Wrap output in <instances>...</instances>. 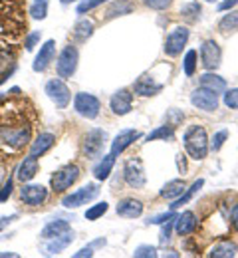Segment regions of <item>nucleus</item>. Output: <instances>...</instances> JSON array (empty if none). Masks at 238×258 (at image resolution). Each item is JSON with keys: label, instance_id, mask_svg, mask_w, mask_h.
Returning <instances> with one entry per match:
<instances>
[{"label": "nucleus", "instance_id": "f257e3e1", "mask_svg": "<svg viewBox=\"0 0 238 258\" xmlns=\"http://www.w3.org/2000/svg\"><path fill=\"white\" fill-rule=\"evenodd\" d=\"M32 125L22 117H12L0 123V143L8 147V151H20L30 141Z\"/></svg>", "mask_w": 238, "mask_h": 258}, {"label": "nucleus", "instance_id": "f03ea898", "mask_svg": "<svg viewBox=\"0 0 238 258\" xmlns=\"http://www.w3.org/2000/svg\"><path fill=\"white\" fill-rule=\"evenodd\" d=\"M185 147L189 151V155L197 161H201L206 157L208 153V137H206V131L201 125H193L185 133Z\"/></svg>", "mask_w": 238, "mask_h": 258}, {"label": "nucleus", "instance_id": "7ed1b4c3", "mask_svg": "<svg viewBox=\"0 0 238 258\" xmlns=\"http://www.w3.org/2000/svg\"><path fill=\"white\" fill-rule=\"evenodd\" d=\"M80 177V167L77 165H66L60 171L54 173L52 177V191L54 193H64L66 189H69Z\"/></svg>", "mask_w": 238, "mask_h": 258}, {"label": "nucleus", "instance_id": "20e7f679", "mask_svg": "<svg viewBox=\"0 0 238 258\" xmlns=\"http://www.w3.org/2000/svg\"><path fill=\"white\" fill-rule=\"evenodd\" d=\"M107 143V133L103 129H92L84 139V153L88 159L102 157L103 147Z\"/></svg>", "mask_w": 238, "mask_h": 258}, {"label": "nucleus", "instance_id": "39448f33", "mask_svg": "<svg viewBox=\"0 0 238 258\" xmlns=\"http://www.w3.org/2000/svg\"><path fill=\"white\" fill-rule=\"evenodd\" d=\"M98 195H100L98 185H86V187H82V189L73 191L71 195H66V197H64V201H62V205H64L66 209H77V207L88 205L90 201H94Z\"/></svg>", "mask_w": 238, "mask_h": 258}, {"label": "nucleus", "instance_id": "423d86ee", "mask_svg": "<svg viewBox=\"0 0 238 258\" xmlns=\"http://www.w3.org/2000/svg\"><path fill=\"white\" fill-rule=\"evenodd\" d=\"M73 107L82 117L96 119L100 115V99L92 94H77L73 97Z\"/></svg>", "mask_w": 238, "mask_h": 258}, {"label": "nucleus", "instance_id": "0eeeda50", "mask_svg": "<svg viewBox=\"0 0 238 258\" xmlns=\"http://www.w3.org/2000/svg\"><path fill=\"white\" fill-rule=\"evenodd\" d=\"M77 58H80V54H77V48L75 46H66L64 50H62V54L58 56V74H60V78H71L73 74H75V68H77Z\"/></svg>", "mask_w": 238, "mask_h": 258}, {"label": "nucleus", "instance_id": "6e6552de", "mask_svg": "<svg viewBox=\"0 0 238 258\" xmlns=\"http://www.w3.org/2000/svg\"><path fill=\"white\" fill-rule=\"evenodd\" d=\"M189 42V28L185 26H177L175 30H171V34L165 40V54L167 56H179L183 52V48Z\"/></svg>", "mask_w": 238, "mask_h": 258}, {"label": "nucleus", "instance_id": "1a4fd4ad", "mask_svg": "<svg viewBox=\"0 0 238 258\" xmlns=\"http://www.w3.org/2000/svg\"><path fill=\"white\" fill-rule=\"evenodd\" d=\"M46 94L48 97L58 105V107H68L69 99H71V94H69L68 86L62 82V80H50L46 84Z\"/></svg>", "mask_w": 238, "mask_h": 258}, {"label": "nucleus", "instance_id": "9d476101", "mask_svg": "<svg viewBox=\"0 0 238 258\" xmlns=\"http://www.w3.org/2000/svg\"><path fill=\"white\" fill-rule=\"evenodd\" d=\"M191 103L195 105V107H199V109H203V111H214L216 107H218V94L216 92H212V90H208V88H199V90H195L193 92V96H191Z\"/></svg>", "mask_w": 238, "mask_h": 258}, {"label": "nucleus", "instance_id": "9b49d317", "mask_svg": "<svg viewBox=\"0 0 238 258\" xmlns=\"http://www.w3.org/2000/svg\"><path fill=\"white\" fill-rule=\"evenodd\" d=\"M123 177H125V181H127V185L129 187H133V189H141V187H145V169H143V163L139 161V159H131V161H127L125 165V169H123Z\"/></svg>", "mask_w": 238, "mask_h": 258}, {"label": "nucleus", "instance_id": "f8f14e48", "mask_svg": "<svg viewBox=\"0 0 238 258\" xmlns=\"http://www.w3.org/2000/svg\"><path fill=\"white\" fill-rule=\"evenodd\" d=\"M220 58H222V54L214 40H206L201 46V60L206 70H216L220 66Z\"/></svg>", "mask_w": 238, "mask_h": 258}, {"label": "nucleus", "instance_id": "ddd939ff", "mask_svg": "<svg viewBox=\"0 0 238 258\" xmlns=\"http://www.w3.org/2000/svg\"><path fill=\"white\" fill-rule=\"evenodd\" d=\"M109 105H111V111H113L115 115H125V113H129L131 107H133V94H131L129 90H119V92L113 94Z\"/></svg>", "mask_w": 238, "mask_h": 258}, {"label": "nucleus", "instance_id": "4468645a", "mask_svg": "<svg viewBox=\"0 0 238 258\" xmlns=\"http://www.w3.org/2000/svg\"><path fill=\"white\" fill-rule=\"evenodd\" d=\"M20 199L30 207H38L48 199V189L42 185H26L20 191Z\"/></svg>", "mask_w": 238, "mask_h": 258}, {"label": "nucleus", "instance_id": "2eb2a0df", "mask_svg": "<svg viewBox=\"0 0 238 258\" xmlns=\"http://www.w3.org/2000/svg\"><path fill=\"white\" fill-rule=\"evenodd\" d=\"M141 137V133L135 131V129H125V131H121L113 141H111V155H121L133 141H137Z\"/></svg>", "mask_w": 238, "mask_h": 258}, {"label": "nucleus", "instance_id": "dca6fc26", "mask_svg": "<svg viewBox=\"0 0 238 258\" xmlns=\"http://www.w3.org/2000/svg\"><path fill=\"white\" fill-rule=\"evenodd\" d=\"M71 240H73V232H71V228H69V230L58 234V236L48 238L44 250H46V254H60L64 248H68L69 244H71Z\"/></svg>", "mask_w": 238, "mask_h": 258}, {"label": "nucleus", "instance_id": "f3484780", "mask_svg": "<svg viewBox=\"0 0 238 258\" xmlns=\"http://www.w3.org/2000/svg\"><path fill=\"white\" fill-rule=\"evenodd\" d=\"M54 56H56V42H54V40H48V42L40 48L34 64H32L34 72H44V70L50 66V62L54 60Z\"/></svg>", "mask_w": 238, "mask_h": 258}, {"label": "nucleus", "instance_id": "a211bd4d", "mask_svg": "<svg viewBox=\"0 0 238 258\" xmlns=\"http://www.w3.org/2000/svg\"><path fill=\"white\" fill-rule=\"evenodd\" d=\"M163 90V82H157L153 76L145 74L135 82V94L139 96H155Z\"/></svg>", "mask_w": 238, "mask_h": 258}, {"label": "nucleus", "instance_id": "6ab92c4d", "mask_svg": "<svg viewBox=\"0 0 238 258\" xmlns=\"http://www.w3.org/2000/svg\"><path fill=\"white\" fill-rule=\"evenodd\" d=\"M195 228H197V217H195V213L185 211L183 215H177V219H175V230H177L179 236H187V234L195 232Z\"/></svg>", "mask_w": 238, "mask_h": 258}, {"label": "nucleus", "instance_id": "aec40b11", "mask_svg": "<svg viewBox=\"0 0 238 258\" xmlns=\"http://www.w3.org/2000/svg\"><path fill=\"white\" fill-rule=\"evenodd\" d=\"M143 213V203L137 199H123L117 205V215L125 219H137Z\"/></svg>", "mask_w": 238, "mask_h": 258}, {"label": "nucleus", "instance_id": "412c9836", "mask_svg": "<svg viewBox=\"0 0 238 258\" xmlns=\"http://www.w3.org/2000/svg\"><path fill=\"white\" fill-rule=\"evenodd\" d=\"M36 173H38V157L34 155H30V157H26L24 161L20 163V167H18V173H16V177L22 181V183H28L30 179H34Z\"/></svg>", "mask_w": 238, "mask_h": 258}, {"label": "nucleus", "instance_id": "4be33fe9", "mask_svg": "<svg viewBox=\"0 0 238 258\" xmlns=\"http://www.w3.org/2000/svg\"><path fill=\"white\" fill-rule=\"evenodd\" d=\"M54 141H56V137H54L52 133H40V135L36 137V141L32 143V147H30V155H34V157L44 155L46 151L52 149Z\"/></svg>", "mask_w": 238, "mask_h": 258}, {"label": "nucleus", "instance_id": "5701e85b", "mask_svg": "<svg viewBox=\"0 0 238 258\" xmlns=\"http://www.w3.org/2000/svg\"><path fill=\"white\" fill-rule=\"evenodd\" d=\"M234 254H236V244L234 242H228V240L214 244L210 248V252H208L210 258H232Z\"/></svg>", "mask_w": 238, "mask_h": 258}, {"label": "nucleus", "instance_id": "b1692460", "mask_svg": "<svg viewBox=\"0 0 238 258\" xmlns=\"http://www.w3.org/2000/svg\"><path fill=\"white\" fill-rule=\"evenodd\" d=\"M66 230H69L68 221H52V223H48V225L42 228L40 236H42V240H48V238H52V236H58V234L66 232Z\"/></svg>", "mask_w": 238, "mask_h": 258}, {"label": "nucleus", "instance_id": "393cba45", "mask_svg": "<svg viewBox=\"0 0 238 258\" xmlns=\"http://www.w3.org/2000/svg\"><path fill=\"white\" fill-rule=\"evenodd\" d=\"M203 185H204V181H203V179H199V181H195V183H193V185H191L189 189H185V193L181 195L179 199H175V203L171 205V211H177L179 207H183V205H187V203H189V201H191V199H193L195 195H197V193H199V191H201V187H203Z\"/></svg>", "mask_w": 238, "mask_h": 258}, {"label": "nucleus", "instance_id": "a878e982", "mask_svg": "<svg viewBox=\"0 0 238 258\" xmlns=\"http://www.w3.org/2000/svg\"><path fill=\"white\" fill-rule=\"evenodd\" d=\"M113 165H115V155H103V159L98 165H96V169H94V175H96V179L98 181H105L107 177H109V173H111V169H113Z\"/></svg>", "mask_w": 238, "mask_h": 258}, {"label": "nucleus", "instance_id": "bb28decb", "mask_svg": "<svg viewBox=\"0 0 238 258\" xmlns=\"http://www.w3.org/2000/svg\"><path fill=\"white\" fill-rule=\"evenodd\" d=\"M201 86L212 90V92H216V94H220V92L226 90V82L220 76H216V74H204V76H201Z\"/></svg>", "mask_w": 238, "mask_h": 258}, {"label": "nucleus", "instance_id": "cd10ccee", "mask_svg": "<svg viewBox=\"0 0 238 258\" xmlns=\"http://www.w3.org/2000/svg\"><path fill=\"white\" fill-rule=\"evenodd\" d=\"M94 22L92 20H80L75 26H73V30H71V36H73V40H77V42H86L92 34H94Z\"/></svg>", "mask_w": 238, "mask_h": 258}, {"label": "nucleus", "instance_id": "c85d7f7f", "mask_svg": "<svg viewBox=\"0 0 238 258\" xmlns=\"http://www.w3.org/2000/svg\"><path fill=\"white\" fill-rule=\"evenodd\" d=\"M185 189H187L185 181L175 179V181H169V183L161 189V197H163V199H179L181 195L185 193Z\"/></svg>", "mask_w": 238, "mask_h": 258}, {"label": "nucleus", "instance_id": "c756f323", "mask_svg": "<svg viewBox=\"0 0 238 258\" xmlns=\"http://www.w3.org/2000/svg\"><path fill=\"white\" fill-rule=\"evenodd\" d=\"M133 8H135V6H133V2H129V0H117V2H113V4H111V8L107 10V16H109V18L123 16V14H129Z\"/></svg>", "mask_w": 238, "mask_h": 258}, {"label": "nucleus", "instance_id": "7c9ffc66", "mask_svg": "<svg viewBox=\"0 0 238 258\" xmlns=\"http://www.w3.org/2000/svg\"><path fill=\"white\" fill-rule=\"evenodd\" d=\"M218 28H220V32H234V30H238V12L224 14V18L220 20Z\"/></svg>", "mask_w": 238, "mask_h": 258}, {"label": "nucleus", "instance_id": "2f4dec72", "mask_svg": "<svg viewBox=\"0 0 238 258\" xmlns=\"http://www.w3.org/2000/svg\"><path fill=\"white\" fill-rule=\"evenodd\" d=\"M30 16L34 20H44L48 16V0H34L30 6Z\"/></svg>", "mask_w": 238, "mask_h": 258}, {"label": "nucleus", "instance_id": "473e14b6", "mask_svg": "<svg viewBox=\"0 0 238 258\" xmlns=\"http://www.w3.org/2000/svg\"><path fill=\"white\" fill-rule=\"evenodd\" d=\"M107 209H109V205L103 201V203H98V205H94V207H90L88 211H86V219L88 221H98L100 217H103L105 213H107Z\"/></svg>", "mask_w": 238, "mask_h": 258}, {"label": "nucleus", "instance_id": "72a5a7b5", "mask_svg": "<svg viewBox=\"0 0 238 258\" xmlns=\"http://www.w3.org/2000/svg\"><path fill=\"white\" fill-rule=\"evenodd\" d=\"M181 14H183V18H187L189 22H195V20L199 18V14H201V4H199V2L187 4V6L181 8Z\"/></svg>", "mask_w": 238, "mask_h": 258}, {"label": "nucleus", "instance_id": "f704fd0d", "mask_svg": "<svg viewBox=\"0 0 238 258\" xmlns=\"http://www.w3.org/2000/svg\"><path fill=\"white\" fill-rule=\"evenodd\" d=\"M155 139H173V127L171 125H163V127H157L155 131H151L147 135V141H155Z\"/></svg>", "mask_w": 238, "mask_h": 258}, {"label": "nucleus", "instance_id": "c9c22d12", "mask_svg": "<svg viewBox=\"0 0 238 258\" xmlns=\"http://www.w3.org/2000/svg\"><path fill=\"white\" fill-rule=\"evenodd\" d=\"M185 74L187 76H193L195 74V68H197V52L195 50H189L187 56H185Z\"/></svg>", "mask_w": 238, "mask_h": 258}, {"label": "nucleus", "instance_id": "e433bc0d", "mask_svg": "<svg viewBox=\"0 0 238 258\" xmlns=\"http://www.w3.org/2000/svg\"><path fill=\"white\" fill-rule=\"evenodd\" d=\"M133 256L135 258H155L157 256V250L155 246H149V244H141L133 250Z\"/></svg>", "mask_w": 238, "mask_h": 258}, {"label": "nucleus", "instance_id": "4c0bfd02", "mask_svg": "<svg viewBox=\"0 0 238 258\" xmlns=\"http://www.w3.org/2000/svg\"><path fill=\"white\" fill-rule=\"evenodd\" d=\"M226 137H228V131H226V129H220L218 133H214V137H212V141H210V149H212V151H218V149L224 145Z\"/></svg>", "mask_w": 238, "mask_h": 258}, {"label": "nucleus", "instance_id": "58836bf2", "mask_svg": "<svg viewBox=\"0 0 238 258\" xmlns=\"http://www.w3.org/2000/svg\"><path fill=\"white\" fill-rule=\"evenodd\" d=\"M183 117H185L183 111H179V109H169L167 115H165V121H167V125H171V127H177V125L183 121Z\"/></svg>", "mask_w": 238, "mask_h": 258}, {"label": "nucleus", "instance_id": "ea45409f", "mask_svg": "<svg viewBox=\"0 0 238 258\" xmlns=\"http://www.w3.org/2000/svg\"><path fill=\"white\" fill-rule=\"evenodd\" d=\"M103 2H107V0H84V2H80V6H77V14H86V12L94 10V8H98Z\"/></svg>", "mask_w": 238, "mask_h": 258}, {"label": "nucleus", "instance_id": "a19ab883", "mask_svg": "<svg viewBox=\"0 0 238 258\" xmlns=\"http://www.w3.org/2000/svg\"><path fill=\"white\" fill-rule=\"evenodd\" d=\"M224 105L230 109H238V90H228L224 94Z\"/></svg>", "mask_w": 238, "mask_h": 258}, {"label": "nucleus", "instance_id": "79ce46f5", "mask_svg": "<svg viewBox=\"0 0 238 258\" xmlns=\"http://www.w3.org/2000/svg\"><path fill=\"white\" fill-rule=\"evenodd\" d=\"M171 219H177V215L173 213V211H169V213H163V215H157V217H151L147 223L149 225H165L167 221H171Z\"/></svg>", "mask_w": 238, "mask_h": 258}, {"label": "nucleus", "instance_id": "37998d69", "mask_svg": "<svg viewBox=\"0 0 238 258\" xmlns=\"http://www.w3.org/2000/svg\"><path fill=\"white\" fill-rule=\"evenodd\" d=\"M145 4L153 10H165L173 4V0H145Z\"/></svg>", "mask_w": 238, "mask_h": 258}, {"label": "nucleus", "instance_id": "c03bdc74", "mask_svg": "<svg viewBox=\"0 0 238 258\" xmlns=\"http://www.w3.org/2000/svg\"><path fill=\"white\" fill-rule=\"evenodd\" d=\"M38 42H40V32H32V34H28V36H26L24 46H26V50H28V52H32Z\"/></svg>", "mask_w": 238, "mask_h": 258}, {"label": "nucleus", "instance_id": "a18cd8bd", "mask_svg": "<svg viewBox=\"0 0 238 258\" xmlns=\"http://www.w3.org/2000/svg\"><path fill=\"white\" fill-rule=\"evenodd\" d=\"M12 189H14V183H12V179H8V181L2 185V189H0V203H4V201L12 195Z\"/></svg>", "mask_w": 238, "mask_h": 258}, {"label": "nucleus", "instance_id": "49530a36", "mask_svg": "<svg viewBox=\"0 0 238 258\" xmlns=\"http://www.w3.org/2000/svg\"><path fill=\"white\" fill-rule=\"evenodd\" d=\"M173 226H175V219H171V221H167V225L163 226V230H161V242H167L171 238V230H173Z\"/></svg>", "mask_w": 238, "mask_h": 258}, {"label": "nucleus", "instance_id": "de8ad7c7", "mask_svg": "<svg viewBox=\"0 0 238 258\" xmlns=\"http://www.w3.org/2000/svg\"><path fill=\"white\" fill-rule=\"evenodd\" d=\"M238 4V0H222L220 4H218V10H230V8H234Z\"/></svg>", "mask_w": 238, "mask_h": 258}, {"label": "nucleus", "instance_id": "09e8293b", "mask_svg": "<svg viewBox=\"0 0 238 258\" xmlns=\"http://www.w3.org/2000/svg\"><path fill=\"white\" fill-rule=\"evenodd\" d=\"M94 254V246H88V248H82L80 252H75V258H84V256H92Z\"/></svg>", "mask_w": 238, "mask_h": 258}, {"label": "nucleus", "instance_id": "8fccbe9b", "mask_svg": "<svg viewBox=\"0 0 238 258\" xmlns=\"http://www.w3.org/2000/svg\"><path fill=\"white\" fill-rule=\"evenodd\" d=\"M14 219H16V217H2V219H0V230H4V228L10 225Z\"/></svg>", "mask_w": 238, "mask_h": 258}, {"label": "nucleus", "instance_id": "3c124183", "mask_svg": "<svg viewBox=\"0 0 238 258\" xmlns=\"http://www.w3.org/2000/svg\"><path fill=\"white\" fill-rule=\"evenodd\" d=\"M230 219H232V225H234V228L238 230V205L232 209V213H230Z\"/></svg>", "mask_w": 238, "mask_h": 258}, {"label": "nucleus", "instance_id": "603ef678", "mask_svg": "<svg viewBox=\"0 0 238 258\" xmlns=\"http://www.w3.org/2000/svg\"><path fill=\"white\" fill-rule=\"evenodd\" d=\"M177 165H179V171H181V173H185V171H187V163H185V159H183V155H179V157H177Z\"/></svg>", "mask_w": 238, "mask_h": 258}, {"label": "nucleus", "instance_id": "864d4df0", "mask_svg": "<svg viewBox=\"0 0 238 258\" xmlns=\"http://www.w3.org/2000/svg\"><path fill=\"white\" fill-rule=\"evenodd\" d=\"M6 256H10V258H18V254H16V252H0V258H6Z\"/></svg>", "mask_w": 238, "mask_h": 258}, {"label": "nucleus", "instance_id": "5fc2aeb1", "mask_svg": "<svg viewBox=\"0 0 238 258\" xmlns=\"http://www.w3.org/2000/svg\"><path fill=\"white\" fill-rule=\"evenodd\" d=\"M4 179V169H0V181Z\"/></svg>", "mask_w": 238, "mask_h": 258}, {"label": "nucleus", "instance_id": "6e6d98bb", "mask_svg": "<svg viewBox=\"0 0 238 258\" xmlns=\"http://www.w3.org/2000/svg\"><path fill=\"white\" fill-rule=\"evenodd\" d=\"M69 2H75V0H62V4H69Z\"/></svg>", "mask_w": 238, "mask_h": 258}, {"label": "nucleus", "instance_id": "4d7b16f0", "mask_svg": "<svg viewBox=\"0 0 238 258\" xmlns=\"http://www.w3.org/2000/svg\"><path fill=\"white\" fill-rule=\"evenodd\" d=\"M206 2H214V0H206Z\"/></svg>", "mask_w": 238, "mask_h": 258}]
</instances>
